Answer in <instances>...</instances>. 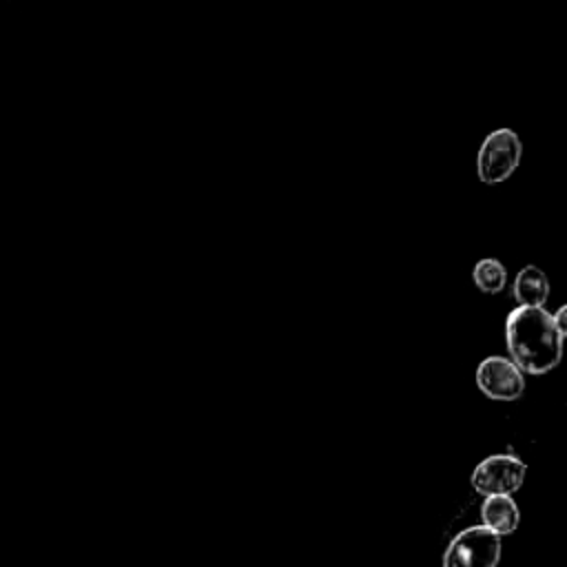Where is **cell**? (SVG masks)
I'll return each instance as SVG.
<instances>
[{
	"label": "cell",
	"instance_id": "6da1fadb",
	"mask_svg": "<svg viewBox=\"0 0 567 567\" xmlns=\"http://www.w3.org/2000/svg\"><path fill=\"white\" fill-rule=\"evenodd\" d=\"M509 361L527 374L540 377L563 359V337L545 308H514L505 321Z\"/></svg>",
	"mask_w": 567,
	"mask_h": 567
},
{
	"label": "cell",
	"instance_id": "7a4b0ae2",
	"mask_svg": "<svg viewBox=\"0 0 567 567\" xmlns=\"http://www.w3.org/2000/svg\"><path fill=\"white\" fill-rule=\"evenodd\" d=\"M523 144L512 128L492 131L478 146L476 175L483 184H498L514 175L520 164Z\"/></svg>",
	"mask_w": 567,
	"mask_h": 567
},
{
	"label": "cell",
	"instance_id": "3957f363",
	"mask_svg": "<svg viewBox=\"0 0 567 567\" xmlns=\"http://www.w3.org/2000/svg\"><path fill=\"white\" fill-rule=\"evenodd\" d=\"M501 560V536L483 525L461 529L443 554V567H496Z\"/></svg>",
	"mask_w": 567,
	"mask_h": 567
},
{
	"label": "cell",
	"instance_id": "277c9868",
	"mask_svg": "<svg viewBox=\"0 0 567 567\" xmlns=\"http://www.w3.org/2000/svg\"><path fill=\"white\" fill-rule=\"evenodd\" d=\"M525 463L514 454H492L472 472V487L481 496H512L525 481Z\"/></svg>",
	"mask_w": 567,
	"mask_h": 567
},
{
	"label": "cell",
	"instance_id": "5b68a950",
	"mask_svg": "<svg viewBox=\"0 0 567 567\" xmlns=\"http://www.w3.org/2000/svg\"><path fill=\"white\" fill-rule=\"evenodd\" d=\"M474 379L478 390L494 401H516L525 392L523 372L507 357L501 354L485 357L476 365Z\"/></svg>",
	"mask_w": 567,
	"mask_h": 567
},
{
	"label": "cell",
	"instance_id": "8992f818",
	"mask_svg": "<svg viewBox=\"0 0 567 567\" xmlns=\"http://www.w3.org/2000/svg\"><path fill=\"white\" fill-rule=\"evenodd\" d=\"M481 525L496 536H505L516 532L520 523L518 505L512 496H487L481 505Z\"/></svg>",
	"mask_w": 567,
	"mask_h": 567
},
{
	"label": "cell",
	"instance_id": "52a82bcc",
	"mask_svg": "<svg viewBox=\"0 0 567 567\" xmlns=\"http://www.w3.org/2000/svg\"><path fill=\"white\" fill-rule=\"evenodd\" d=\"M512 295L523 308H543L549 299V279L538 266L527 264L518 270Z\"/></svg>",
	"mask_w": 567,
	"mask_h": 567
},
{
	"label": "cell",
	"instance_id": "ba28073f",
	"mask_svg": "<svg viewBox=\"0 0 567 567\" xmlns=\"http://www.w3.org/2000/svg\"><path fill=\"white\" fill-rule=\"evenodd\" d=\"M472 279H474V286L485 292V295H496L505 288L507 284V270L505 266L494 259V257H485V259H478L474 270H472Z\"/></svg>",
	"mask_w": 567,
	"mask_h": 567
},
{
	"label": "cell",
	"instance_id": "9c48e42d",
	"mask_svg": "<svg viewBox=\"0 0 567 567\" xmlns=\"http://www.w3.org/2000/svg\"><path fill=\"white\" fill-rule=\"evenodd\" d=\"M551 321H554V328L558 330V334L565 339V334H567V306H560V308L551 315Z\"/></svg>",
	"mask_w": 567,
	"mask_h": 567
}]
</instances>
